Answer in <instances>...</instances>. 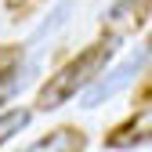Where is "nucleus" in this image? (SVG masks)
<instances>
[{
  "instance_id": "1",
  "label": "nucleus",
  "mask_w": 152,
  "mask_h": 152,
  "mask_svg": "<svg viewBox=\"0 0 152 152\" xmlns=\"http://www.w3.org/2000/svg\"><path fill=\"white\" fill-rule=\"evenodd\" d=\"M112 40H94L91 47H83L76 58H69L54 76H47V83L40 87V94H36V109L40 112H51V109H62L65 102L80 98V94L98 80V76L105 72L109 58H112Z\"/></svg>"
},
{
  "instance_id": "2",
  "label": "nucleus",
  "mask_w": 152,
  "mask_h": 152,
  "mask_svg": "<svg viewBox=\"0 0 152 152\" xmlns=\"http://www.w3.org/2000/svg\"><path fill=\"white\" fill-rule=\"evenodd\" d=\"M148 58H152V36H148V40H145L134 54H127V58H123L116 69H112V72H102L98 80H94V83L80 94L83 105H87V109H94V105H102V102H109V98H116L123 87H130V83L138 80V72L148 65Z\"/></svg>"
},
{
  "instance_id": "3",
  "label": "nucleus",
  "mask_w": 152,
  "mask_h": 152,
  "mask_svg": "<svg viewBox=\"0 0 152 152\" xmlns=\"http://www.w3.org/2000/svg\"><path fill=\"white\" fill-rule=\"evenodd\" d=\"M148 18H152V0H116L102 18V33H105V40L120 44L127 36L141 33L148 26Z\"/></svg>"
},
{
  "instance_id": "4",
  "label": "nucleus",
  "mask_w": 152,
  "mask_h": 152,
  "mask_svg": "<svg viewBox=\"0 0 152 152\" xmlns=\"http://www.w3.org/2000/svg\"><path fill=\"white\" fill-rule=\"evenodd\" d=\"M152 141V102H145L141 109H134V116L123 120L120 127H112L105 134V148H134Z\"/></svg>"
},
{
  "instance_id": "5",
  "label": "nucleus",
  "mask_w": 152,
  "mask_h": 152,
  "mask_svg": "<svg viewBox=\"0 0 152 152\" xmlns=\"http://www.w3.org/2000/svg\"><path fill=\"white\" fill-rule=\"evenodd\" d=\"M83 148H87V134H83V130H76V127H58V130H51L47 138L33 141L26 152H83Z\"/></svg>"
},
{
  "instance_id": "6",
  "label": "nucleus",
  "mask_w": 152,
  "mask_h": 152,
  "mask_svg": "<svg viewBox=\"0 0 152 152\" xmlns=\"http://www.w3.org/2000/svg\"><path fill=\"white\" fill-rule=\"evenodd\" d=\"M29 120H33L29 109H7V112H0V145H7L18 130H26Z\"/></svg>"
},
{
  "instance_id": "7",
  "label": "nucleus",
  "mask_w": 152,
  "mask_h": 152,
  "mask_svg": "<svg viewBox=\"0 0 152 152\" xmlns=\"http://www.w3.org/2000/svg\"><path fill=\"white\" fill-rule=\"evenodd\" d=\"M15 83H18V65L15 69H0V105H4V98L11 94Z\"/></svg>"
},
{
  "instance_id": "8",
  "label": "nucleus",
  "mask_w": 152,
  "mask_h": 152,
  "mask_svg": "<svg viewBox=\"0 0 152 152\" xmlns=\"http://www.w3.org/2000/svg\"><path fill=\"white\" fill-rule=\"evenodd\" d=\"M36 4H40V0H7V11H29Z\"/></svg>"
},
{
  "instance_id": "9",
  "label": "nucleus",
  "mask_w": 152,
  "mask_h": 152,
  "mask_svg": "<svg viewBox=\"0 0 152 152\" xmlns=\"http://www.w3.org/2000/svg\"><path fill=\"white\" fill-rule=\"evenodd\" d=\"M145 91H148V94H152V72H148V83H145Z\"/></svg>"
}]
</instances>
